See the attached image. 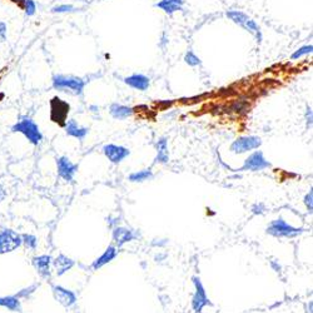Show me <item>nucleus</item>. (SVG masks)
Segmentation results:
<instances>
[{
  "label": "nucleus",
  "instance_id": "1",
  "mask_svg": "<svg viewBox=\"0 0 313 313\" xmlns=\"http://www.w3.org/2000/svg\"><path fill=\"white\" fill-rule=\"evenodd\" d=\"M11 131L22 133L28 139V142L35 147L39 146L43 140V134L38 124L31 118L26 117V115L20 117L19 122H17L14 126L11 127Z\"/></svg>",
  "mask_w": 313,
  "mask_h": 313
},
{
  "label": "nucleus",
  "instance_id": "2",
  "mask_svg": "<svg viewBox=\"0 0 313 313\" xmlns=\"http://www.w3.org/2000/svg\"><path fill=\"white\" fill-rule=\"evenodd\" d=\"M227 17L230 18L235 24L242 26L244 30L249 31L257 39L258 44L262 43V30H261L260 26L251 17H248L247 14H244L243 11L239 10L227 11Z\"/></svg>",
  "mask_w": 313,
  "mask_h": 313
},
{
  "label": "nucleus",
  "instance_id": "3",
  "mask_svg": "<svg viewBox=\"0 0 313 313\" xmlns=\"http://www.w3.org/2000/svg\"><path fill=\"white\" fill-rule=\"evenodd\" d=\"M87 81L78 77H67V76H54L53 77V88L60 92H70L72 94L80 95L83 93L84 87Z\"/></svg>",
  "mask_w": 313,
  "mask_h": 313
},
{
  "label": "nucleus",
  "instance_id": "4",
  "mask_svg": "<svg viewBox=\"0 0 313 313\" xmlns=\"http://www.w3.org/2000/svg\"><path fill=\"white\" fill-rule=\"evenodd\" d=\"M267 233L276 238H294L302 235V228H296V227L288 224L287 222L283 221L282 218L274 219L267 227Z\"/></svg>",
  "mask_w": 313,
  "mask_h": 313
},
{
  "label": "nucleus",
  "instance_id": "5",
  "mask_svg": "<svg viewBox=\"0 0 313 313\" xmlns=\"http://www.w3.org/2000/svg\"><path fill=\"white\" fill-rule=\"evenodd\" d=\"M22 247V235L10 228L0 231V255H8Z\"/></svg>",
  "mask_w": 313,
  "mask_h": 313
},
{
  "label": "nucleus",
  "instance_id": "6",
  "mask_svg": "<svg viewBox=\"0 0 313 313\" xmlns=\"http://www.w3.org/2000/svg\"><path fill=\"white\" fill-rule=\"evenodd\" d=\"M69 112L70 105L68 104V102L63 101L59 97H54L51 101V119L55 124L64 127L67 123Z\"/></svg>",
  "mask_w": 313,
  "mask_h": 313
},
{
  "label": "nucleus",
  "instance_id": "7",
  "mask_svg": "<svg viewBox=\"0 0 313 313\" xmlns=\"http://www.w3.org/2000/svg\"><path fill=\"white\" fill-rule=\"evenodd\" d=\"M262 144V140L260 137L256 135H246V137H240L235 139L231 144V152L235 154H243L247 152H252L255 149H258Z\"/></svg>",
  "mask_w": 313,
  "mask_h": 313
},
{
  "label": "nucleus",
  "instance_id": "8",
  "mask_svg": "<svg viewBox=\"0 0 313 313\" xmlns=\"http://www.w3.org/2000/svg\"><path fill=\"white\" fill-rule=\"evenodd\" d=\"M193 285H194V294L192 297V308L196 313H201L202 310L207 305H210L209 299H208L207 293H206V288L202 285L201 280L198 277H193Z\"/></svg>",
  "mask_w": 313,
  "mask_h": 313
},
{
  "label": "nucleus",
  "instance_id": "9",
  "mask_svg": "<svg viewBox=\"0 0 313 313\" xmlns=\"http://www.w3.org/2000/svg\"><path fill=\"white\" fill-rule=\"evenodd\" d=\"M271 167V163L264 158V154L262 151H256L244 160L243 167L240 168V171H251V172H260Z\"/></svg>",
  "mask_w": 313,
  "mask_h": 313
},
{
  "label": "nucleus",
  "instance_id": "10",
  "mask_svg": "<svg viewBox=\"0 0 313 313\" xmlns=\"http://www.w3.org/2000/svg\"><path fill=\"white\" fill-rule=\"evenodd\" d=\"M56 169L60 178L64 179L65 182H72L78 171V165L74 164L68 156H63L56 158Z\"/></svg>",
  "mask_w": 313,
  "mask_h": 313
},
{
  "label": "nucleus",
  "instance_id": "11",
  "mask_svg": "<svg viewBox=\"0 0 313 313\" xmlns=\"http://www.w3.org/2000/svg\"><path fill=\"white\" fill-rule=\"evenodd\" d=\"M103 153L108 158V160H110L114 164H119L120 162H123L127 156L130 154V152H129L128 148L123 146L106 144V146L103 147Z\"/></svg>",
  "mask_w": 313,
  "mask_h": 313
},
{
  "label": "nucleus",
  "instance_id": "12",
  "mask_svg": "<svg viewBox=\"0 0 313 313\" xmlns=\"http://www.w3.org/2000/svg\"><path fill=\"white\" fill-rule=\"evenodd\" d=\"M52 262H53V260H52L49 255L35 256L31 260V264L35 268V271L38 272V274L42 278H45V280L51 278L52 276Z\"/></svg>",
  "mask_w": 313,
  "mask_h": 313
},
{
  "label": "nucleus",
  "instance_id": "13",
  "mask_svg": "<svg viewBox=\"0 0 313 313\" xmlns=\"http://www.w3.org/2000/svg\"><path fill=\"white\" fill-rule=\"evenodd\" d=\"M54 298L64 307H72L77 303V294L62 286H53Z\"/></svg>",
  "mask_w": 313,
  "mask_h": 313
},
{
  "label": "nucleus",
  "instance_id": "14",
  "mask_svg": "<svg viewBox=\"0 0 313 313\" xmlns=\"http://www.w3.org/2000/svg\"><path fill=\"white\" fill-rule=\"evenodd\" d=\"M52 264L54 266L56 274L58 276H63L64 273H67L68 271L74 267V261L72 258L67 257L65 255H59L55 260L52 262Z\"/></svg>",
  "mask_w": 313,
  "mask_h": 313
},
{
  "label": "nucleus",
  "instance_id": "15",
  "mask_svg": "<svg viewBox=\"0 0 313 313\" xmlns=\"http://www.w3.org/2000/svg\"><path fill=\"white\" fill-rule=\"evenodd\" d=\"M124 83L137 90H147L151 85V80L148 77L143 76V74H133L130 77H127L124 79Z\"/></svg>",
  "mask_w": 313,
  "mask_h": 313
},
{
  "label": "nucleus",
  "instance_id": "16",
  "mask_svg": "<svg viewBox=\"0 0 313 313\" xmlns=\"http://www.w3.org/2000/svg\"><path fill=\"white\" fill-rule=\"evenodd\" d=\"M133 239H134V235L126 227H115L114 231H113V240L118 247H122L123 244L128 243Z\"/></svg>",
  "mask_w": 313,
  "mask_h": 313
},
{
  "label": "nucleus",
  "instance_id": "17",
  "mask_svg": "<svg viewBox=\"0 0 313 313\" xmlns=\"http://www.w3.org/2000/svg\"><path fill=\"white\" fill-rule=\"evenodd\" d=\"M65 131H67V134L70 135V137H74V138H78V139H84L85 135L88 134V131L89 129L85 128V127H81L77 123L74 119H70L67 120V123L64 126Z\"/></svg>",
  "mask_w": 313,
  "mask_h": 313
},
{
  "label": "nucleus",
  "instance_id": "18",
  "mask_svg": "<svg viewBox=\"0 0 313 313\" xmlns=\"http://www.w3.org/2000/svg\"><path fill=\"white\" fill-rule=\"evenodd\" d=\"M115 257H117V248H115L114 246H109L104 251V253L101 257H98L92 263V268L97 271V269L102 268V267H104L105 264L112 262Z\"/></svg>",
  "mask_w": 313,
  "mask_h": 313
},
{
  "label": "nucleus",
  "instance_id": "19",
  "mask_svg": "<svg viewBox=\"0 0 313 313\" xmlns=\"http://www.w3.org/2000/svg\"><path fill=\"white\" fill-rule=\"evenodd\" d=\"M183 4H184V0H160L159 3H156V8L162 9L165 14L172 15L176 11L182 10Z\"/></svg>",
  "mask_w": 313,
  "mask_h": 313
},
{
  "label": "nucleus",
  "instance_id": "20",
  "mask_svg": "<svg viewBox=\"0 0 313 313\" xmlns=\"http://www.w3.org/2000/svg\"><path fill=\"white\" fill-rule=\"evenodd\" d=\"M0 307L6 308L11 312L22 313V301L17 296H3L0 297Z\"/></svg>",
  "mask_w": 313,
  "mask_h": 313
},
{
  "label": "nucleus",
  "instance_id": "21",
  "mask_svg": "<svg viewBox=\"0 0 313 313\" xmlns=\"http://www.w3.org/2000/svg\"><path fill=\"white\" fill-rule=\"evenodd\" d=\"M109 113H110V115H112V117L114 118V119L124 120V119H127V118H129L131 114H133V109H131V108H129V106H126V105H122V104L114 103V104H112V105H110Z\"/></svg>",
  "mask_w": 313,
  "mask_h": 313
},
{
  "label": "nucleus",
  "instance_id": "22",
  "mask_svg": "<svg viewBox=\"0 0 313 313\" xmlns=\"http://www.w3.org/2000/svg\"><path fill=\"white\" fill-rule=\"evenodd\" d=\"M169 160V152H168V143L165 138H160L156 143V163L165 164Z\"/></svg>",
  "mask_w": 313,
  "mask_h": 313
},
{
  "label": "nucleus",
  "instance_id": "23",
  "mask_svg": "<svg viewBox=\"0 0 313 313\" xmlns=\"http://www.w3.org/2000/svg\"><path fill=\"white\" fill-rule=\"evenodd\" d=\"M153 178V173H152L151 169H143V171H138L131 173L130 176L128 177V179L130 182L134 183H140V182H146V181H149V179Z\"/></svg>",
  "mask_w": 313,
  "mask_h": 313
},
{
  "label": "nucleus",
  "instance_id": "24",
  "mask_svg": "<svg viewBox=\"0 0 313 313\" xmlns=\"http://www.w3.org/2000/svg\"><path fill=\"white\" fill-rule=\"evenodd\" d=\"M22 246L30 251H35L38 247V238L34 235H28V233L22 235Z\"/></svg>",
  "mask_w": 313,
  "mask_h": 313
},
{
  "label": "nucleus",
  "instance_id": "25",
  "mask_svg": "<svg viewBox=\"0 0 313 313\" xmlns=\"http://www.w3.org/2000/svg\"><path fill=\"white\" fill-rule=\"evenodd\" d=\"M22 8L24 9V11H26V14L28 17H31L37 11V4H35L34 0H24V4H23Z\"/></svg>",
  "mask_w": 313,
  "mask_h": 313
},
{
  "label": "nucleus",
  "instance_id": "26",
  "mask_svg": "<svg viewBox=\"0 0 313 313\" xmlns=\"http://www.w3.org/2000/svg\"><path fill=\"white\" fill-rule=\"evenodd\" d=\"M37 288H38L37 285L29 286V287L23 288V289H20V291L18 292V293L15 294V296H17L19 299H22V298L26 299V298H29V297H30L31 294L34 293V292H35V289H37Z\"/></svg>",
  "mask_w": 313,
  "mask_h": 313
},
{
  "label": "nucleus",
  "instance_id": "27",
  "mask_svg": "<svg viewBox=\"0 0 313 313\" xmlns=\"http://www.w3.org/2000/svg\"><path fill=\"white\" fill-rule=\"evenodd\" d=\"M312 51H313L312 45H305V47L299 48L298 51L294 52V53L291 55V59L292 60H297V59H299L301 56L307 55V54L312 53Z\"/></svg>",
  "mask_w": 313,
  "mask_h": 313
},
{
  "label": "nucleus",
  "instance_id": "28",
  "mask_svg": "<svg viewBox=\"0 0 313 313\" xmlns=\"http://www.w3.org/2000/svg\"><path fill=\"white\" fill-rule=\"evenodd\" d=\"M184 62L187 63L190 67H197V65H201V59L193 53V52H188L184 56Z\"/></svg>",
  "mask_w": 313,
  "mask_h": 313
},
{
  "label": "nucleus",
  "instance_id": "29",
  "mask_svg": "<svg viewBox=\"0 0 313 313\" xmlns=\"http://www.w3.org/2000/svg\"><path fill=\"white\" fill-rule=\"evenodd\" d=\"M76 10L73 5H68V4H63V5H56L52 9L53 13H68V11Z\"/></svg>",
  "mask_w": 313,
  "mask_h": 313
},
{
  "label": "nucleus",
  "instance_id": "30",
  "mask_svg": "<svg viewBox=\"0 0 313 313\" xmlns=\"http://www.w3.org/2000/svg\"><path fill=\"white\" fill-rule=\"evenodd\" d=\"M305 204H306V207H307L308 212H312V209H313V192L312 190H310V193L306 194Z\"/></svg>",
  "mask_w": 313,
  "mask_h": 313
},
{
  "label": "nucleus",
  "instance_id": "31",
  "mask_svg": "<svg viewBox=\"0 0 313 313\" xmlns=\"http://www.w3.org/2000/svg\"><path fill=\"white\" fill-rule=\"evenodd\" d=\"M6 40V24L4 22H0V43H4Z\"/></svg>",
  "mask_w": 313,
  "mask_h": 313
},
{
  "label": "nucleus",
  "instance_id": "32",
  "mask_svg": "<svg viewBox=\"0 0 313 313\" xmlns=\"http://www.w3.org/2000/svg\"><path fill=\"white\" fill-rule=\"evenodd\" d=\"M252 212L255 213V214H262L264 212V206L262 203L260 204H255L253 207H252Z\"/></svg>",
  "mask_w": 313,
  "mask_h": 313
},
{
  "label": "nucleus",
  "instance_id": "33",
  "mask_svg": "<svg viewBox=\"0 0 313 313\" xmlns=\"http://www.w3.org/2000/svg\"><path fill=\"white\" fill-rule=\"evenodd\" d=\"M306 120H307V126L311 127V124H312V110H311L310 106H307V110H306Z\"/></svg>",
  "mask_w": 313,
  "mask_h": 313
},
{
  "label": "nucleus",
  "instance_id": "34",
  "mask_svg": "<svg viewBox=\"0 0 313 313\" xmlns=\"http://www.w3.org/2000/svg\"><path fill=\"white\" fill-rule=\"evenodd\" d=\"M5 197H6L5 189L3 188V185L0 184V203H1V202H3L4 199H5Z\"/></svg>",
  "mask_w": 313,
  "mask_h": 313
},
{
  "label": "nucleus",
  "instance_id": "35",
  "mask_svg": "<svg viewBox=\"0 0 313 313\" xmlns=\"http://www.w3.org/2000/svg\"><path fill=\"white\" fill-rule=\"evenodd\" d=\"M10 1H13V3L18 4L19 6H23V4H24V0H10Z\"/></svg>",
  "mask_w": 313,
  "mask_h": 313
},
{
  "label": "nucleus",
  "instance_id": "36",
  "mask_svg": "<svg viewBox=\"0 0 313 313\" xmlns=\"http://www.w3.org/2000/svg\"><path fill=\"white\" fill-rule=\"evenodd\" d=\"M4 98V94L3 93H0V99H3Z\"/></svg>",
  "mask_w": 313,
  "mask_h": 313
}]
</instances>
